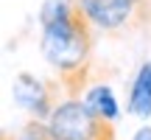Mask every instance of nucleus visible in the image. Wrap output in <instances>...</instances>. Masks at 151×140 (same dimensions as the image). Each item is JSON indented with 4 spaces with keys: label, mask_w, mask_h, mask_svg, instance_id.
I'll use <instances>...</instances> for the list:
<instances>
[{
    "label": "nucleus",
    "mask_w": 151,
    "mask_h": 140,
    "mask_svg": "<svg viewBox=\"0 0 151 140\" xmlns=\"http://www.w3.org/2000/svg\"><path fill=\"white\" fill-rule=\"evenodd\" d=\"M42 59L59 76V84L67 98H81L90 84L92 67V20L78 0H48L42 6Z\"/></svg>",
    "instance_id": "1"
},
{
    "label": "nucleus",
    "mask_w": 151,
    "mask_h": 140,
    "mask_svg": "<svg viewBox=\"0 0 151 140\" xmlns=\"http://www.w3.org/2000/svg\"><path fill=\"white\" fill-rule=\"evenodd\" d=\"M59 140H118L112 121L98 115L81 98H65L48 118Z\"/></svg>",
    "instance_id": "2"
},
{
    "label": "nucleus",
    "mask_w": 151,
    "mask_h": 140,
    "mask_svg": "<svg viewBox=\"0 0 151 140\" xmlns=\"http://www.w3.org/2000/svg\"><path fill=\"white\" fill-rule=\"evenodd\" d=\"M92 25L101 31L151 28V0H78Z\"/></svg>",
    "instance_id": "3"
},
{
    "label": "nucleus",
    "mask_w": 151,
    "mask_h": 140,
    "mask_svg": "<svg viewBox=\"0 0 151 140\" xmlns=\"http://www.w3.org/2000/svg\"><path fill=\"white\" fill-rule=\"evenodd\" d=\"M59 90L62 84L53 81H39L31 73H17L14 84H11V98L17 101V107L28 109L34 118H50L53 109L59 107Z\"/></svg>",
    "instance_id": "4"
},
{
    "label": "nucleus",
    "mask_w": 151,
    "mask_h": 140,
    "mask_svg": "<svg viewBox=\"0 0 151 140\" xmlns=\"http://www.w3.org/2000/svg\"><path fill=\"white\" fill-rule=\"evenodd\" d=\"M126 112L140 115V118H148L151 115V62H143L137 76H134V81H132Z\"/></svg>",
    "instance_id": "5"
},
{
    "label": "nucleus",
    "mask_w": 151,
    "mask_h": 140,
    "mask_svg": "<svg viewBox=\"0 0 151 140\" xmlns=\"http://www.w3.org/2000/svg\"><path fill=\"white\" fill-rule=\"evenodd\" d=\"M84 101L90 104L98 115H104V118H109V121L118 118V101H115L109 84H95V87H90L87 95H84Z\"/></svg>",
    "instance_id": "6"
},
{
    "label": "nucleus",
    "mask_w": 151,
    "mask_h": 140,
    "mask_svg": "<svg viewBox=\"0 0 151 140\" xmlns=\"http://www.w3.org/2000/svg\"><path fill=\"white\" fill-rule=\"evenodd\" d=\"M17 140H59L53 135V129H50V123H42L39 118L28 121L25 126H22V132L17 135Z\"/></svg>",
    "instance_id": "7"
},
{
    "label": "nucleus",
    "mask_w": 151,
    "mask_h": 140,
    "mask_svg": "<svg viewBox=\"0 0 151 140\" xmlns=\"http://www.w3.org/2000/svg\"><path fill=\"white\" fill-rule=\"evenodd\" d=\"M132 140H151V126H140V129L134 132V137Z\"/></svg>",
    "instance_id": "8"
},
{
    "label": "nucleus",
    "mask_w": 151,
    "mask_h": 140,
    "mask_svg": "<svg viewBox=\"0 0 151 140\" xmlns=\"http://www.w3.org/2000/svg\"><path fill=\"white\" fill-rule=\"evenodd\" d=\"M0 140H17V137H11V135H3V137H0Z\"/></svg>",
    "instance_id": "9"
}]
</instances>
